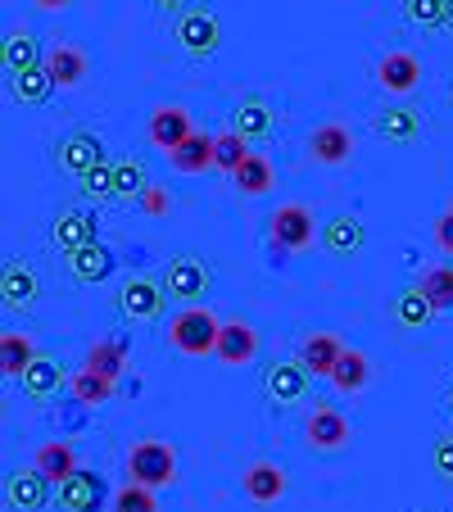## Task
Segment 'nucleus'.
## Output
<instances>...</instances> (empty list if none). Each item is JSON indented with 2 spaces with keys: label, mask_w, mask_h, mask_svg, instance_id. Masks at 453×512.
I'll use <instances>...</instances> for the list:
<instances>
[{
  "label": "nucleus",
  "mask_w": 453,
  "mask_h": 512,
  "mask_svg": "<svg viewBox=\"0 0 453 512\" xmlns=\"http://www.w3.org/2000/svg\"><path fill=\"white\" fill-rule=\"evenodd\" d=\"M345 358V345H340V336H331V331H318V336L304 340V349H299V363L309 368V377H327L336 372V363Z\"/></svg>",
  "instance_id": "18"
},
{
  "label": "nucleus",
  "mask_w": 453,
  "mask_h": 512,
  "mask_svg": "<svg viewBox=\"0 0 453 512\" xmlns=\"http://www.w3.org/2000/svg\"><path fill=\"white\" fill-rule=\"evenodd\" d=\"M37 363V349H32V340L23 336V331H5L0 336V372L14 381H23V372Z\"/></svg>",
  "instance_id": "27"
},
{
  "label": "nucleus",
  "mask_w": 453,
  "mask_h": 512,
  "mask_svg": "<svg viewBox=\"0 0 453 512\" xmlns=\"http://www.w3.org/2000/svg\"><path fill=\"white\" fill-rule=\"evenodd\" d=\"M322 245H327L331 254H358L367 245V232L354 213H336V218L322 227Z\"/></svg>",
  "instance_id": "23"
},
{
  "label": "nucleus",
  "mask_w": 453,
  "mask_h": 512,
  "mask_svg": "<svg viewBox=\"0 0 453 512\" xmlns=\"http://www.w3.org/2000/svg\"><path fill=\"white\" fill-rule=\"evenodd\" d=\"M114 309L123 313L127 322L159 318V309H164V286H155V281H150V277H132L123 290H118Z\"/></svg>",
  "instance_id": "11"
},
{
  "label": "nucleus",
  "mask_w": 453,
  "mask_h": 512,
  "mask_svg": "<svg viewBox=\"0 0 453 512\" xmlns=\"http://www.w3.org/2000/svg\"><path fill=\"white\" fill-rule=\"evenodd\" d=\"M250 155L254 150H250V141H245L241 132H218L213 136V164H218L227 177H236V168H241Z\"/></svg>",
  "instance_id": "34"
},
{
  "label": "nucleus",
  "mask_w": 453,
  "mask_h": 512,
  "mask_svg": "<svg viewBox=\"0 0 453 512\" xmlns=\"http://www.w3.org/2000/svg\"><path fill=\"white\" fill-rule=\"evenodd\" d=\"M218 336H222V322L213 318L204 304H186V309L173 318V327H168L173 349H177V354H186V358L218 354Z\"/></svg>",
  "instance_id": "1"
},
{
  "label": "nucleus",
  "mask_w": 453,
  "mask_h": 512,
  "mask_svg": "<svg viewBox=\"0 0 453 512\" xmlns=\"http://www.w3.org/2000/svg\"><path fill=\"white\" fill-rule=\"evenodd\" d=\"M313 236H318V227H313V213L304 209V204H281V209L268 218V241L277 245L281 254L309 250Z\"/></svg>",
  "instance_id": "4"
},
{
  "label": "nucleus",
  "mask_w": 453,
  "mask_h": 512,
  "mask_svg": "<svg viewBox=\"0 0 453 512\" xmlns=\"http://www.w3.org/2000/svg\"><path fill=\"white\" fill-rule=\"evenodd\" d=\"M376 78H381V87H386L390 96H408V91H417V82H422V64H417L413 55H404V50H395V55L381 59Z\"/></svg>",
  "instance_id": "20"
},
{
  "label": "nucleus",
  "mask_w": 453,
  "mask_h": 512,
  "mask_svg": "<svg viewBox=\"0 0 453 512\" xmlns=\"http://www.w3.org/2000/svg\"><path fill=\"white\" fill-rule=\"evenodd\" d=\"M159 10H173V14H186V5H191V0H155Z\"/></svg>",
  "instance_id": "46"
},
{
  "label": "nucleus",
  "mask_w": 453,
  "mask_h": 512,
  "mask_svg": "<svg viewBox=\"0 0 453 512\" xmlns=\"http://www.w3.org/2000/svg\"><path fill=\"white\" fill-rule=\"evenodd\" d=\"M109 499V485L100 472H73L64 485H59V508L64 512H100Z\"/></svg>",
  "instance_id": "7"
},
{
  "label": "nucleus",
  "mask_w": 453,
  "mask_h": 512,
  "mask_svg": "<svg viewBox=\"0 0 453 512\" xmlns=\"http://www.w3.org/2000/svg\"><path fill=\"white\" fill-rule=\"evenodd\" d=\"M68 272L82 281V286H96V281H105L109 272H114V254L105 250V245H87V250H73L68 254Z\"/></svg>",
  "instance_id": "24"
},
{
  "label": "nucleus",
  "mask_w": 453,
  "mask_h": 512,
  "mask_svg": "<svg viewBox=\"0 0 453 512\" xmlns=\"http://www.w3.org/2000/svg\"><path fill=\"white\" fill-rule=\"evenodd\" d=\"M209 286H213V272H209V263H204L200 254H173V259H168L164 290L173 295V300L200 304L204 295H209Z\"/></svg>",
  "instance_id": "3"
},
{
  "label": "nucleus",
  "mask_w": 453,
  "mask_h": 512,
  "mask_svg": "<svg viewBox=\"0 0 453 512\" xmlns=\"http://www.w3.org/2000/svg\"><path fill=\"white\" fill-rule=\"evenodd\" d=\"M173 41L191 59H209L213 50L222 46V28H218V19H213L209 10H186L182 19H177V28H173Z\"/></svg>",
  "instance_id": "5"
},
{
  "label": "nucleus",
  "mask_w": 453,
  "mask_h": 512,
  "mask_svg": "<svg viewBox=\"0 0 453 512\" xmlns=\"http://www.w3.org/2000/svg\"><path fill=\"white\" fill-rule=\"evenodd\" d=\"M127 476L136 485H150V490H164L177 481V454L164 440H141V445L127 454Z\"/></svg>",
  "instance_id": "2"
},
{
  "label": "nucleus",
  "mask_w": 453,
  "mask_h": 512,
  "mask_svg": "<svg viewBox=\"0 0 453 512\" xmlns=\"http://www.w3.org/2000/svg\"><path fill=\"white\" fill-rule=\"evenodd\" d=\"M19 386H23V395H28V399H50L59 386H64V368H59L55 358H41L37 354V363L23 372Z\"/></svg>",
  "instance_id": "31"
},
{
  "label": "nucleus",
  "mask_w": 453,
  "mask_h": 512,
  "mask_svg": "<svg viewBox=\"0 0 453 512\" xmlns=\"http://www.w3.org/2000/svg\"><path fill=\"white\" fill-rule=\"evenodd\" d=\"M109 512H159V499H155V490H150V485H136V481H127L123 490L114 494V503H109Z\"/></svg>",
  "instance_id": "39"
},
{
  "label": "nucleus",
  "mask_w": 453,
  "mask_h": 512,
  "mask_svg": "<svg viewBox=\"0 0 453 512\" xmlns=\"http://www.w3.org/2000/svg\"><path fill=\"white\" fill-rule=\"evenodd\" d=\"M236 191L241 195H263V191H272V182H277V173H272V164L263 155H250L241 168H236Z\"/></svg>",
  "instance_id": "37"
},
{
  "label": "nucleus",
  "mask_w": 453,
  "mask_h": 512,
  "mask_svg": "<svg viewBox=\"0 0 453 512\" xmlns=\"http://www.w3.org/2000/svg\"><path fill=\"white\" fill-rule=\"evenodd\" d=\"M168 164H173L177 173H204V168H218V164H213V136L191 132L173 150V155H168Z\"/></svg>",
  "instance_id": "25"
},
{
  "label": "nucleus",
  "mask_w": 453,
  "mask_h": 512,
  "mask_svg": "<svg viewBox=\"0 0 453 512\" xmlns=\"http://www.w3.org/2000/svg\"><path fill=\"white\" fill-rule=\"evenodd\" d=\"M127 354H132V345H127V340H96V345L87 349V363H82V368H91V372H100V377L118 381V372L127 368Z\"/></svg>",
  "instance_id": "29"
},
{
  "label": "nucleus",
  "mask_w": 453,
  "mask_h": 512,
  "mask_svg": "<svg viewBox=\"0 0 453 512\" xmlns=\"http://www.w3.org/2000/svg\"><path fill=\"white\" fill-rule=\"evenodd\" d=\"M32 467H37V472L59 490L68 476L78 472V454H73L68 440H46V445H37V454H32Z\"/></svg>",
  "instance_id": "17"
},
{
  "label": "nucleus",
  "mask_w": 453,
  "mask_h": 512,
  "mask_svg": "<svg viewBox=\"0 0 453 512\" xmlns=\"http://www.w3.org/2000/svg\"><path fill=\"white\" fill-rule=\"evenodd\" d=\"M241 490L250 503H277L286 494V472L277 463H250L241 476Z\"/></svg>",
  "instance_id": "19"
},
{
  "label": "nucleus",
  "mask_w": 453,
  "mask_h": 512,
  "mask_svg": "<svg viewBox=\"0 0 453 512\" xmlns=\"http://www.w3.org/2000/svg\"><path fill=\"white\" fill-rule=\"evenodd\" d=\"M50 91H55V78H50L46 64H37V68H28V73H14L10 78V96L19 100V105H46Z\"/></svg>",
  "instance_id": "28"
},
{
  "label": "nucleus",
  "mask_w": 453,
  "mask_h": 512,
  "mask_svg": "<svg viewBox=\"0 0 453 512\" xmlns=\"http://www.w3.org/2000/svg\"><path fill=\"white\" fill-rule=\"evenodd\" d=\"M195 127H191V114L186 109H177V105H159L155 114H150V141L159 145V150H168L173 155L177 145L191 136Z\"/></svg>",
  "instance_id": "16"
},
{
  "label": "nucleus",
  "mask_w": 453,
  "mask_h": 512,
  "mask_svg": "<svg viewBox=\"0 0 453 512\" xmlns=\"http://www.w3.org/2000/svg\"><path fill=\"white\" fill-rule=\"evenodd\" d=\"M141 209H145V213H155V218H164V213L173 209V195H168L164 186H145V195H141Z\"/></svg>",
  "instance_id": "43"
},
{
  "label": "nucleus",
  "mask_w": 453,
  "mask_h": 512,
  "mask_svg": "<svg viewBox=\"0 0 453 512\" xmlns=\"http://www.w3.org/2000/svg\"><path fill=\"white\" fill-rule=\"evenodd\" d=\"M50 241H55L64 254L96 245V241H100V223H96V213H91V209H64V213L55 218V227H50Z\"/></svg>",
  "instance_id": "9"
},
{
  "label": "nucleus",
  "mask_w": 453,
  "mask_h": 512,
  "mask_svg": "<svg viewBox=\"0 0 453 512\" xmlns=\"http://www.w3.org/2000/svg\"><path fill=\"white\" fill-rule=\"evenodd\" d=\"M417 286H422V295L431 300L435 313H453V263H431Z\"/></svg>",
  "instance_id": "32"
},
{
  "label": "nucleus",
  "mask_w": 453,
  "mask_h": 512,
  "mask_svg": "<svg viewBox=\"0 0 453 512\" xmlns=\"http://www.w3.org/2000/svg\"><path fill=\"white\" fill-rule=\"evenodd\" d=\"M263 390H268V404H277V408L299 404V399L309 395V368L299 358H281V363H272L263 372Z\"/></svg>",
  "instance_id": "6"
},
{
  "label": "nucleus",
  "mask_w": 453,
  "mask_h": 512,
  "mask_svg": "<svg viewBox=\"0 0 453 512\" xmlns=\"http://www.w3.org/2000/svg\"><path fill=\"white\" fill-rule=\"evenodd\" d=\"M354 155V132L345 123H322L309 132V159L313 164H327V168H340L349 164Z\"/></svg>",
  "instance_id": "12"
},
{
  "label": "nucleus",
  "mask_w": 453,
  "mask_h": 512,
  "mask_svg": "<svg viewBox=\"0 0 453 512\" xmlns=\"http://www.w3.org/2000/svg\"><path fill=\"white\" fill-rule=\"evenodd\" d=\"M145 164L141 159H118L114 164V195L118 200H141L145 195Z\"/></svg>",
  "instance_id": "38"
},
{
  "label": "nucleus",
  "mask_w": 453,
  "mask_h": 512,
  "mask_svg": "<svg viewBox=\"0 0 453 512\" xmlns=\"http://www.w3.org/2000/svg\"><path fill=\"white\" fill-rule=\"evenodd\" d=\"M68 390H73V399H78V404H87V408H100V404H109V399H114V381L100 377V372H91V368H82L78 377L68 381Z\"/></svg>",
  "instance_id": "36"
},
{
  "label": "nucleus",
  "mask_w": 453,
  "mask_h": 512,
  "mask_svg": "<svg viewBox=\"0 0 453 512\" xmlns=\"http://www.w3.org/2000/svg\"><path fill=\"white\" fill-rule=\"evenodd\" d=\"M0 304L10 313H28L37 304V277H32L28 263H5V272H0Z\"/></svg>",
  "instance_id": "14"
},
{
  "label": "nucleus",
  "mask_w": 453,
  "mask_h": 512,
  "mask_svg": "<svg viewBox=\"0 0 453 512\" xmlns=\"http://www.w3.org/2000/svg\"><path fill=\"white\" fill-rule=\"evenodd\" d=\"M55 159H59V168H68L73 177H82V173H91L96 164H105V150H100L96 132L78 127V132H68L64 141L55 145Z\"/></svg>",
  "instance_id": "10"
},
{
  "label": "nucleus",
  "mask_w": 453,
  "mask_h": 512,
  "mask_svg": "<svg viewBox=\"0 0 453 512\" xmlns=\"http://www.w3.org/2000/svg\"><path fill=\"white\" fill-rule=\"evenodd\" d=\"M431 313L435 309H431V300L422 295V286H408L404 295L395 300V322L399 327H408V331H422L426 322H431Z\"/></svg>",
  "instance_id": "35"
},
{
  "label": "nucleus",
  "mask_w": 453,
  "mask_h": 512,
  "mask_svg": "<svg viewBox=\"0 0 453 512\" xmlns=\"http://www.w3.org/2000/svg\"><path fill=\"white\" fill-rule=\"evenodd\" d=\"M272 127H277V114H272L268 100L250 96V100H241V105H236L232 132H241L245 141H263V136H272Z\"/></svg>",
  "instance_id": "21"
},
{
  "label": "nucleus",
  "mask_w": 453,
  "mask_h": 512,
  "mask_svg": "<svg viewBox=\"0 0 453 512\" xmlns=\"http://www.w3.org/2000/svg\"><path fill=\"white\" fill-rule=\"evenodd\" d=\"M32 5H37V10H46V14H59V10H68L73 0H32Z\"/></svg>",
  "instance_id": "45"
},
{
  "label": "nucleus",
  "mask_w": 453,
  "mask_h": 512,
  "mask_svg": "<svg viewBox=\"0 0 453 512\" xmlns=\"http://www.w3.org/2000/svg\"><path fill=\"white\" fill-rule=\"evenodd\" d=\"M367 381H372V358H367L363 349H345V358H340L336 372H331V386H336L340 395H358Z\"/></svg>",
  "instance_id": "26"
},
{
  "label": "nucleus",
  "mask_w": 453,
  "mask_h": 512,
  "mask_svg": "<svg viewBox=\"0 0 453 512\" xmlns=\"http://www.w3.org/2000/svg\"><path fill=\"white\" fill-rule=\"evenodd\" d=\"M444 5L449 0H404V19L413 28H444Z\"/></svg>",
  "instance_id": "41"
},
{
  "label": "nucleus",
  "mask_w": 453,
  "mask_h": 512,
  "mask_svg": "<svg viewBox=\"0 0 453 512\" xmlns=\"http://www.w3.org/2000/svg\"><path fill=\"white\" fill-rule=\"evenodd\" d=\"M254 354H259V331L250 322H222V336H218L222 363L227 368H245V363H254Z\"/></svg>",
  "instance_id": "15"
},
{
  "label": "nucleus",
  "mask_w": 453,
  "mask_h": 512,
  "mask_svg": "<svg viewBox=\"0 0 453 512\" xmlns=\"http://www.w3.org/2000/svg\"><path fill=\"white\" fill-rule=\"evenodd\" d=\"M431 472L440 476L444 485H453V435H435L431 440Z\"/></svg>",
  "instance_id": "42"
},
{
  "label": "nucleus",
  "mask_w": 453,
  "mask_h": 512,
  "mask_svg": "<svg viewBox=\"0 0 453 512\" xmlns=\"http://www.w3.org/2000/svg\"><path fill=\"white\" fill-rule=\"evenodd\" d=\"M0 59H5V73H28V68H37L41 64V55H37V41L28 37V32H10L5 37V46H0Z\"/></svg>",
  "instance_id": "33"
},
{
  "label": "nucleus",
  "mask_w": 453,
  "mask_h": 512,
  "mask_svg": "<svg viewBox=\"0 0 453 512\" xmlns=\"http://www.w3.org/2000/svg\"><path fill=\"white\" fill-rule=\"evenodd\" d=\"M304 440H309V449H318V454H336V449L349 445V422L345 413H336L331 404L313 408L309 413V426H304Z\"/></svg>",
  "instance_id": "13"
},
{
  "label": "nucleus",
  "mask_w": 453,
  "mask_h": 512,
  "mask_svg": "<svg viewBox=\"0 0 453 512\" xmlns=\"http://www.w3.org/2000/svg\"><path fill=\"white\" fill-rule=\"evenodd\" d=\"M376 136H381V141H417V132H422V114H417L413 105H395V109H381V114H376Z\"/></svg>",
  "instance_id": "22"
},
{
  "label": "nucleus",
  "mask_w": 453,
  "mask_h": 512,
  "mask_svg": "<svg viewBox=\"0 0 453 512\" xmlns=\"http://www.w3.org/2000/svg\"><path fill=\"white\" fill-rule=\"evenodd\" d=\"M46 68H50V78H55V87H78L87 78V55L78 46H55L46 55Z\"/></svg>",
  "instance_id": "30"
},
{
  "label": "nucleus",
  "mask_w": 453,
  "mask_h": 512,
  "mask_svg": "<svg viewBox=\"0 0 453 512\" xmlns=\"http://www.w3.org/2000/svg\"><path fill=\"white\" fill-rule=\"evenodd\" d=\"M444 28H453V0L444 5Z\"/></svg>",
  "instance_id": "47"
},
{
  "label": "nucleus",
  "mask_w": 453,
  "mask_h": 512,
  "mask_svg": "<svg viewBox=\"0 0 453 512\" xmlns=\"http://www.w3.org/2000/svg\"><path fill=\"white\" fill-rule=\"evenodd\" d=\"M50 499V481L37 467H19L5 476V508L10 512H41Z\"/></svg>",
  "instance_id": "8"
},
{
  "label": "nucleus",
  "mask_w": 453,
  "mask_h": 512,
  "mask_svg": "<svg viewBox=\"0 0 453 512\" xmlns=\"http://www.w3.org/2000/svg\"><path fill=\"white\" fill-rule=\"evenodd\" d=\"M444 408H449V413H453V386L444 390Z\"/></svg>",
  "instance_id": "48"
},
{
  "label": "nucleus",
  "mask_w": 453,
  "mask_h": 512,
  "mask_svg": "<svg viewBox=\"0 0 453 512\" xmlns=\"http://www.w3.org/2000/svg\"><path fill=\"white\" fill-rule=\"evenodd\" d=\"M78 191H82V200H118L114 195V164H96L91 173H82L78 177Z\"/></svg>",
  "instance_id": "40"
},
{
  "label": "nucleus",
  "mask_w": 453,
  "mask_h": 512,
  "mask_svg": "<svg viewBox=\"0 0 453 512\" xmlns=\"http://www.w3.org/2000/svg\"><path fill=\"white\" fill-rule=\"evenodd\" d=\"M435 245H440V254H453V204L440 213V223H435Z\"/></svg>",
  "instance_id": "44"
}]
</instances>
